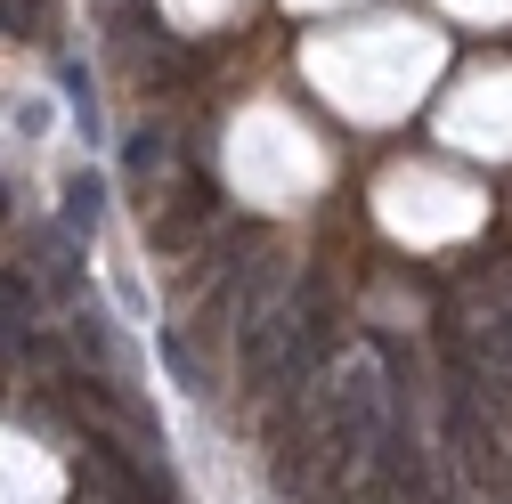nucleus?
<instances>
[{
	"instance_id": "nucleus-2",
	"label": "nucleus",
	"mask_w": 512,
	"mask_h": 504,
	"mask_svg": "<svg viewBox=\"0 0 512 504\" xmlns=\"http://www.w3.org/2000/svg\"><path fill=\"white\" fill-rule=\"evenodd\" d=\"M98 212H106V179H98V171H74V179H66V228L90 236Z\"/></svg>"
},
{
	"instance_id": "nucleus-4",
	"label": "nucleus",
	"mask_w": 512,
	"mask_h": 504,
	"mask_svg": "<svg viewBox=\"0 0 512 504\" xmlns=\"http://www.w3.org/2000/svg\"><path fill=\"white\" fill-rule=\"evenodd\" d=\"M472 342H480V358L496 366V374H512V309L496 301L488 318H472Z\"/></svg>"
},
{
	"instance_id": "nucleus-8",
	"label": "nucleus",
	"mask_w": 512,
	"mask_h": 504,
	"mask_svg": "<svg viewBox=\"0 0 512 504\" xmlns=\"http://www.w3.org/2000/svg\"><path fill=\"white\" fill-rule=\"evenodd\" d=\"M33 25H41L33 0H0V33H33Z\"/></svg>"
},
{
	"instance_id": "nucleus-7",
	"label": "nucleus",
	"mask_w": 512,
	"mask_h": 504,
	"mask_svg": "<svg viewBox=\"0 0 512 504\" xmlns=\"http://www.w3.org/2000/svg\"><path fill=\"white\" fill-rule=\"evenodd\" d=\"M57 82H66V98H74V122H82L90 139H98V106H90V74H82V66H57Z\"/></svg>"
},
{
	"instance_id": "nucleus-6",
	"label": "nucleus",
	"mask_w": 512,
	"mask_h": 504,
	"mask_svg": "<svg viewBox=\"0 0 512 504\" xmlns=\"http://www.w3.org/2000/svg\"><path fill=\"white\" fill-rule=\"evenodd\" d=\"M122 163L147 179V171H163V163H171V139H163V131H131V155H122Z\"/></svg>"
},
{
	"instance_id": "nucleus-10",
	"label": "nucleus",
	"mask_w": 512,
	"mask_h": 504,
	"mask_svg": "<svg viewBox=\"0 0 512 504\" xmlns=\"http://www.w3.org/2000/svg\"><path fill=\"white\" fill-rule=\"evenodd\" d=\"M0 212H9V187H0Z\"/></svg>"
},
{
	"instance_id": "nucleus-5",
	"label": "nucleus",
	"mask_w": 512,
	"mask_h": 504,
	"mask_svg": "<svg viewBox=\"0 0 512 504\" xmlns=\"http://www.w3.org/2000/svg\"><path fill=\"white\" fill-rule=\"evenodd\" d=\"M74 236V228H66ZM66 236H49L41 244V277H49V293H82V261H74V244Z\"/></svg>"
},
{
	"instance_id": "nucleus-1",
	"label": "nucleus",
	"mask_w": 512,
	"mask_h": 504,
	"mask_svg": "<svg viewBox=\"0 0 512 504\" xmlns=\"http://www.w3.org/2000/svg\"><path fill=\"white\" fill-rule=\"evenodd\" d=\"M439 439H447V464L480 504H512V448H504V423L488 407H472L464 391H447L439 407Z\"/></svg>"
},
{
	"instance_id": "nucleus-9",
	"label": "nucleus",
	"mask_w": 512,
	"mask_h": 504,
	"mask_svg": "<svg viewBox=\"0 0 512 504\" xmlns=\"http://www.w3.org/2000/svg\"><path fill=\"white\" fill-rule=\"evenodd\" d=\"M496 301H504V309H512V277H504V285H496Z\"/></svg>"
},
{
	"instance_id": "nucleus-3",
	"label": "nucleus",
	"mask_w": 512,
	"mask_h": 504,
	"mask_svg": "<svg viewBox=\"0 0 512 504\" xmlns=\"http://www.w3.org/2000/svg\"><path fill=\"white\" fill-rule=\"evenodd\" d=\"M74 350H82L90 366H114V318H106L98 301H82V309H74Z\"/></svg>"
}]
</instances>
